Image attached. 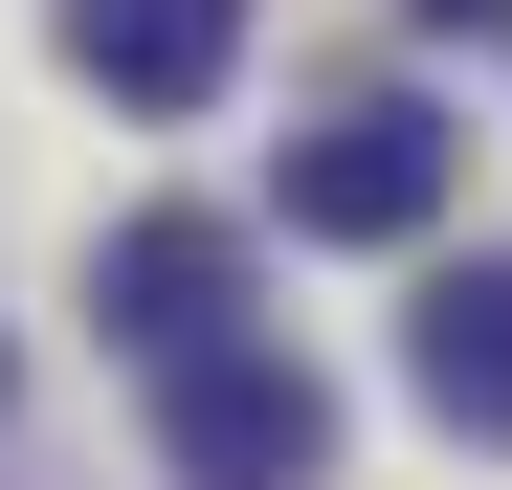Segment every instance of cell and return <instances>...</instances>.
<instances>
[{
	"mask_svg": "<svg viewBox=\"0 0 512 490\" xmlns=\"http://www.w3.org/2000/svg\"><path fill=\"white\" fill-rule=\"evenodd\" d=\"M156 446H179V490H312L334 468V379L290 335H223V357L156 379Z\"/></svg>",
	"mask_w": 512,
	"mask_h": 490,
	"instance_id": "cell-1",
	"label": "cell"
},
{
	"mask_svg": "<svg viewBox=\"0 0 512 490\" xmlns=\"http://www.w3.org/2000/svg\"><path fill=\"white\" fill-rule=\"evenodd\" d=\"M446 179H468V134L423 112V90H357V112L290 134V245H423Z\"/></svg>",
	"mask_w": 512,
	"mask_h": 490,
	"instance_id": "cell-2",
	"label": "cell"
},
{
	"mask_svg": "<svg viewBox=\"0 0 512 490\" xmlns=\"http://www.w3.org/2000/svg\"><path fill=\"white\" fill-rule=\"evenodd\" d=\"M90 312H112L156 379H179V357H223V335H245V223H201V201H134V223L90 245Z\"/></svg>",
	"mask_w": 512,
	"mask_h": 490,
	"instance_id": "cell-3",
	"label": "cell"
},
{
	"mask_svg": "<svg viewBox=\"0 0 512 490\" xmlns=\"http://www.w3.org/2000/svg\"><path fill=\"white\" fill-rule=\"evenodd\" d=\"M401 379H423V424H446V446H512V245L423 268V312H401Z\"/></svg>",
	"mask_w": 512,
	"mask_h": 490,
	"instance_id": "cell-4",
	"label": "cell"
},
{
	"mask_svg": "<svg viewBox=\"0 0 512 490\" xmlns=\"http://www.w3.org/2000/svg\"><path fill=\"white\" fill-rule=\"evenodd\" d=\"M67 67H90L112 112H223V67H245V0H67Z\"/></svg>",
	"mask_w": 512,
	"mask_h": 490,
	"instance_id": "cell-5",
	"label": "cell"
},
{
	"mask_svg": "<svg viewBox=\"0 0 512 490\" xmlns=\"http://www.w3.org/2000/svg\"><path fill=\"white\" fill-rule=\"evenodd\" d=\"M401 23H423V45H512V0H401Z\"/></svg>",
	"mask_w": 512,
	"mask_h": 490,
	"instance_id": "cell-6",
	"label": "cell"
}]
</instances>
